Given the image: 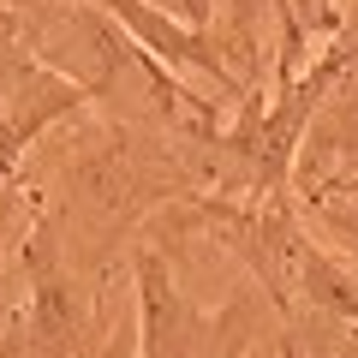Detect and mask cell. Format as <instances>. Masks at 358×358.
<instances>
[{
    "instance_id": "obj_3",
    "label": "cell",
    "mask_w": 358,
    "mask_h": 358,
    "mask_svg": "<svg viewBox=\"0 0 358 358\" xmlns=\"http://www.w3.org/2000/svg\"><path fill=\"white\" fill-rule=\"evenodd\" d=\"M30 215H36V197H24V185H6L0 192V341L13 329L18 305H24V239H30Z\"/></svg>"
},
{
    "instance_id": "obj_2",
    "label": "cell",
    "mask_w": 358,
    "mask_h": 358,
    "mask_svg": "<svg viewBox=\"0 0 358 358\" xmlns=\"http://www.w3.org/2000/svg\"><path fill=\"white\" fill-rule=\"evenodd\" d=\"M90 6H102L155 66L192 72V78H203V84H215L227 108L245 102V90H239V78H233V66H227V54H221V42H215L209 24H179L162 6H150V0H90Z\"/></svg>"
},
{
    "instance_id": "obj_5",
    "label": "cell",
    "mask_w": 358,
    "mask_h": 358,
    "mask_svg": "<svg viewBox=\"0 0 358 358\" xmlns=\"http://www.w3.org/2000/svg\"><path fill=\"white\" fill-rule=\"evenodd\" d=\"M150 6H162L179 24H209V18H215V0H150Z\"/></svg>"
},
{
    "instance_id": "obj_4",
    "label": "cell",
    "mask_w": 358,
    "mask_h": 358,
    "mask_svg": "<svg viewBox=\"0 0 358 358\" xmlns=\"http://www.w3.org/2000/svg\"><path fill=\"white\" fill-rule=\"evenodd\" d=\"M287 13H293V24H299V30H305V42L317 48V42L329 36L334 24H341L346 0H287Z\"/></svg>"
},
{
    "instance_id": "obj_1",
    "label": "cell",
    "mask_w": 358,
    "mask_h": 358,
    "mask_svg": "<svg viewBox=\"0 0 358 358\" xmlns=\"http://www.w3.org/2000/svg\"><path fill=\"white\" fill-rule=\"evenodd\" d=\"M131 293H138L131 358H245L257 346V305L251 299H233L221 310L192 305L173 275V257L155 239L131 245Z\"/></svg>"
},
{
    "instance_id": "obj_6",
    "label": "cell",
    "mask_w": 358,
    "mask_h": 358,
    "mask_svg": "<svg viewBox=\"0 0 358 358\" xmlns=\"http://www.w3.org/2000/svg\"><path fill=\"white\" fill-rule=\"evenodd\" d=\"M245 358H275V352H263V346H251V352H245Z\"/></svg>"
}]
</instances>
